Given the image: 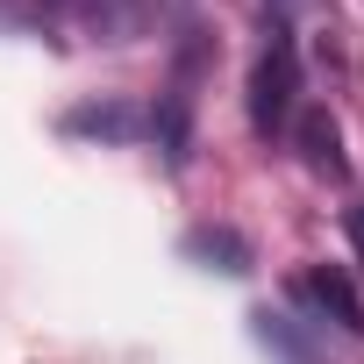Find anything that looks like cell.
<instances>
[{"label":"cell","instance_id":"cell-5","mask_svg":"<svg viewBox=\"0 0 364 364\" xmlns=\"http://www.w3.org/2000/svg\"><path fill=\"white\" fill-rule=\"evenodd\" d=\"M58 129H65V136H93V143H136V136L150 129V114L129 107V100H79V107H65Z\"/></svg>","mask_w":364,"mask_h":364},{"label":"cell","instance_id":"cell-2","mask_svg":"<svg viewBox=\"0 0 364 364\" xmlns=\"http://www.w3.org/2000/svg\"><path fill=\"white\" fill-rule=\"evenodd\" d=\"M50 8H58L86 43H107V50L143 43V36L164 22V0H50Z\"/></svg>","mask_w":364,"mask_h":364},{"label":"cell","instance_id":"cell-6","mask_svg":"<svg viewBox=\"0 0 364 364\" xmlns=\"http://www.w3.org/2000/svg\"><path fill=\"white\" fill-rule=\"evenodd\" d=\"M293 136H300V157H307V171H321V178H350L343 129H336V114H328V107H300Z\"/></svg>","mask_w":364,"mask_h":364},{"label":"cell","instance_id":"cell-7","mask_svg":"<svg viewBox=\"0 0 364 364\" xmlns=\"http://www.w3.org/2000/svg\"><path fill=\"white\" fill-rule=\"evenodd\" d=\"M178 250H186V257H200L208 272H229V279H243L257 257H250V243L229 229V222H200V229H186V236H178Z\"/></svg>","mask_w":364,"mask_h":364},{"label":"cell","instance_id":"cell-3","mask_svg":"<svg viewBox=\"0 0 364 364\" xmlns=\"http://www.w3.org/2000/svg\"><path fill=\"white\" fill-rule=\"evenodd\" d=\"M293 300H307L321 321H336L343 336H364V293H357V279L343 272V264H307L300 279H293Z\"/></svg>","mask_w":364,"mask_h":364},{"label":"cell","instance_id":"cell-4","mask_svg":"<svg viewBox=\"0 0 364 364\" xmlns=\"http://www.w3.org/2000/svg\"><path fill=\"white\" fill-rule=\"evenodd\" d=\"M150 136H157V150H164L171 171H186V157H193V86H186V79H171V86L157 93Z\"/></svg>","mask_w":364,"mask_h":364},{"label":"cell","instance_id":"cell-1","mask_svg":"<svg viewBox=\"0 0 364 364\" xmlns=\"http://www.w3.org/2000/svg\"><path fill=\"white\" fill-rule=\"evenodd\" d=\"M293 100H300V43H293V15L279 8V0H264V50H257V65H250V129H257V143L286 136Z\"/></svg>","mask_w":364,"mask_h":364},{"label":"cell","instance_id":"cell-8","mask_svg":"<svg viewBox=\"0 0 364 364\" xmlns=\"http://www.w3.org/2000/svg\"><path fill=\"white\" fill-rule=\"evenodd\" d=\"M250 321H257V343H264V350H279L286 364H314V357H307V343L293 336V321H286V314H272V307H264V314H250Z\"/></svg>","mask_w":364,"mask_h":364},{"label":"cell","instance_id":"cell-9","mask_svg":"<svg viewBox=\"0 0 364 364\" xmlns=\"http://www.w3.org/2000/svg\"><path fill=\"white\" fill-rule=\"evenodd\" d=\"M343 229H350V243L364 250V208H350V215H343Z\"/></svg>","mask_w":364,"mask_h":364}]
</instances>
